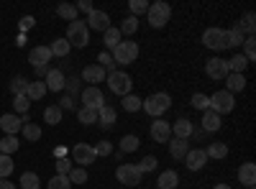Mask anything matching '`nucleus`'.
Wrapping results in <instances>:
<instances>
[{
	"mask_svg": "<svg viewBox=\"0 0 256 189\" xmlns=\"http://www.w3.org/2000/svg\"><path fill=\"white\" fill-rule=\"evenodd\" d=\"M141 108H144L148 115H152L154 120H156V118H162L169 108H172V97H169L166 92H154V95H148V97L144 100Z\"/></svg>",
	"mask_w": 256,
	"mask_h": 189,
	"instance_id": "nucleus-1",
	"label": "nucleus"
},
{
	"mask_svg": "<svg viewBox=\"0 0 256 189\" xmlns=\"http://www.w3.org/2000/svg\"><path fill=\"white\" fill-rule=\"evenodd\" d=\"M67 44L70 46H77V49H84L90 44V28L84 20H72V23L67 26Z\"/></svg>",
	"mask_w": 256,
	"mask_h": 189,
	"instance_id": "nucleus-2",
	"label": "nucleus"
},
{
	"mask_svg": "<svg viewBox=\"0 0 256 189\" xmlns=\"http://www.w3.org/2000/svg\"><path fill=\"white\" fill-rule=\"evenodd\" d=\"M202 44L212 51H223V49H230L228 44V28H205L202 31Z\"/></svg>",
	"mask_w": 256,
	"mask_h": 189,
	"instance_id": "nucleus-3",
	"label": "nucleus"
},
{
	"mask_svg": "<svg viewBox=\"0 0 256 189\" xmlns=\"http://www.w3.org/2000/svg\"><path fill=\"white\" fill-rule=\"evenodd\" d=\"M105 82H108V87H110V92H116L118 97H126V95H131V90H134V79H131V74H126V72H110L108 77H105Z\"/></svg>",
	"mask_w": 256,
	"mask_h": 189,
	"instance_id": "nucleus-4",
	"label": "nucleus"
},
{
	"mask_svg": "<svg viewBox=\"0 0 256 189\" xmlns=\"http://www.w3.org/2000/svg\"><path fill=\"white\" fill-rule=\"evenodd\" d=\"M116 64H134L138 61V44L136 41H120V44L110 51Z\"/></svg>",
	"mask_w": 256,
	"mask_h": 189,
	"instance_id": "nucleus-5",
	"label": "nucleus"
},
{
	"mask_svg": "<svg viewBox=\"0 0 256 189\" xmlns=\"http://www.w3.org/2000/svg\"><path fill=\"white\" fill-rule=\"evenodd\" d=\"M146 18H148V26L152 28H164L169 23V18H172V8L166 3H148Z\"/></svg>",
	"mask_w": 256,
	"mask_h": 189,
	"instance_id": "nucleus-6",
	"label": "nucleus"
},
{
	"mask_svg": "<svg viewBox=\"0 0 256 189\" xmlns=\"http://www.w3.org/2000/svg\"><path fill=\"white\" fill-rule=\"evenodd\" d=\"M233 108H236V100H233L230 92L218 90L216 95H210V110H212V113H218L220 118L228 115V113H233Z\"/></svg>",
	"mask_w": 256,
	"mask_h": 189,
	"instance_id": "nucleus-7",
	"label": "nucleus"
},
{
	"mask_svg": "<svg viewBox=\"0 0 256 189\" xmlns=\"http://www.w3.org/2000/svg\"><path fill=\"white\" fill-rule=\"evenodd\" d=\"M72 159H74L72 164H77V166L84 169V166H90V164L98 161V154H95V149L90 143H74L72 146Z\"/></svg>",
	"mask_w": 256,
	"mask_h": 189,
	"instance_id": "nucleus-8",
	"label": "nucleus"
},
{
	"mask_svg": "<svg viewBox=\"0 0 256 189\" xmlns=\"http://www.w3.org/2000/svg\"><path fill=\"white\" fill-rule=\"evenodd\" d=\"M141 172L136 169V164H120L116 169V179L123 184V187H138L141 184Z\"/></svg>",
	"mask_w": 256,
	"mask_h": 189,
	"instance_id": "nucleus-9",
	"label": "nucleus"
},
{
	"mask_svg": "<svg viewBox=\"0 0 256 189\" xmlns=\"http://www.w3.org/2000/svg\"><path fill=\"white\" fill-rule=\"evenodd\" d=\"M80 97H82V108H90V110H100L105 105V95H102L100 87H90L88 85L80 92Z\"/></svg>",
	"mask_w": 256,
	"mask_h": 189,
	"instance_id": "nucleus-10",
	"label": "nucleus"
},
{
	"mask_svg": "<svg viewBox=\"0 0 256 189\" xmlns=\"http://www.w3.org/2000/svg\"><path fill=\"white\" fill-rule=\"evenodd\" d=\"M205 74H208L210 79H216V82H223V79L228 77V64H226V59H220V56L208 59V61H205Z\"/></svg>",
	"mask_w": 256,
	"mask_h": 189,
	"instance_id": "nucleus-11",
	"label": "nucleus"
},
{
	"mask_svg": "<svg viewBox=\"0 0 256 189\" xmlns=\"http://www.w3.org/2000/svg\"><path fill=\"white\" fill-rule=\"evenodd\" d=\"M148 133H152V141L154 143H169V138H172V123L156 118L152 123V131H148Z\"/></svg>",
	"mask_w": 256,
	"mask_h": 189,
	"instance_id": "nucleus-12",
	"label": "nucleus"
},
{
	"mask_svg": "<svg viewBox=\"0 0 256 189\" xmlns=\"http://www.w3.org/2000/svg\"><path fill=\"white\" fill-rule=\"evenodd\" d=\"M105 77H108V72L100 64H88L82 69V82H90V87H98L100 82H105Z\"/></svg>",
	"mask_w": 256,
	"mask_h": 189,
	"instance_id": "nucleus-13",
	"label": "nucleus"
},
{
	"mask_svg": "<svg viewBox=\"0 0 256 189\" xmlns=\"http://www.w3.org/2000/svg\"><path fill=\"white\" fill-rule=\"evenodd\" d=\"M88 28L105 33V31L110 28V15L105 13V10H92V13L88 15Z\"/></svg>",
	"mask_w": 256,
	"mask_h": 189,
	"instance_id": "nucleus-14",
	"label": "nucleus"
},
{
	"mask_svg": "<svg viewBox=\"0 0 256 189\" xmlns=\"http://www.w3.org/2000/svg\"><path fill=\"white\" fill-rule=\"evenodd\" d=\"M172 136H174V138H182V141H190L192 136H195V125H192V120L177 118V120L172 123Z\"/></svg>",
	"mask_w": 256,
	"mask_h": 189,
	"instance_id": "nucleus-15",
	"label": "nucleus"
},
{
	"mask_svg": "<svg viewBox=\"0 0 256 189\" xmlns=\"http://www.w3.org/2000/svg\"><path fill=\"white\" fill-rule=\"evenodd\" d=\"M20 128H24V123H20V115H16V113H6L3 118H0V131H3L6 136H18Z\"/></svg>",
	"mask_w": 256,
	"mask_h": 189,
	"instance_id": "nucleus-16",
	"label": "nucleus"
},
{
	"mask_svg": "<svg viewBox=\"0 0 256 189\" xmlns=\"http://www.w3.org/2000/svg\"><path fill=\"white\" fill-rule=\"evenodd\" d=\"M184 164L190 172H200L202 166L208 164V156H205V149H190L187 156H184Z\"/></svg>",
	"mask_w": 256,
	"mask_h": 189,
	"instance_id": "nucleus-17",
	"label": "nucleus"
},
{
	"mask_svg": "<svg viewBox=\"0 0 256 189\" xmlns=\"http://www.w3.org/2000/svg\"><path fill=\"white\" fill-rule=\"evenodd\" d=\"M28 61H31V67H49V61H52V51L49 46H36L28 51Z\"/></svg>",
	"mask_w": 256,
	"mask_h": 189,
	"instance_id": "nucleus-18",
	"label": "nucleus"
},
{
	"mask_svg": "<svg viewBox=\"0 0 256 189\" xmlns=\"http://www.w3.org/2000/svg\"><path fill=\"white\" fill-rule=\"evenodd\" d=\"M64 82H67V77H64L62 69H49V74L44 77L46 92H62L64 90Z\"/></svg>",
	"mask_w": 256,
	"mask_h": 189,
	"instance_id": "nucleus-19",
	"label": "nucleus"
},
{
	"mask_svg": "<svg viewBox=\"0 0 256 189\" xmlns=\"http://www.w3.org/2000/svg\"><path fill=\"white\" fill-rule=\"evenodd\" d=\"M238 182H241L246 189L256 184V164H254V161H246V164L238 166Z\"/></svg>",
	"mask_w": 256,
	"mask_h": 189,
	"instance_id": "nucleus-20",
	"label": "nucleus"
},
{
	"mask_svg": "<svg viewBox=\"0 0 256 189\" xmlns=\"http://www.w3.org/2000/svg\"><path fill=\"white\" fill-rule=\"evenodd\" d=\"M187 151H190V143H187V141H182V138H169V156H172V159L184 161Z\"/></svg>",
	"mask_w": 256,
	"mask_h": 189,
	"instance_id": "nucleus-21",
	"label": "nucleus"
},
{
	"mask_svg": "<svg viewBox=\"0 0 256 189\" xmlns=\"http://www.w3.org/2000/svg\"><path fill=\"white\" fill-rule=\"evenodd\" d=\"M220 115L218 113H212V110H205L202 113V131L205 133H216V131H220Z\"/></svg>",
	"mask_w": 256,
	"mask_h": 189,
	"instance_id": "nucleus-22",
	"label": "nucleus"
},
{
	"mask_svg": "<svg viewBox=\"0 0 256 189\" xmlns=\"http://www.w3.org/2000/svg\"><path fill=\"white\" fill-rule=\"evenodd\" d=\"M223 82H226V92H230V95L246 90V77L244 74H228Z\"/></svg>",
	"mask_w": 256,
	"mask_h": 189,
	"instance_id": "nucleus-23",
	"label": "nucleus"
},
{
	"mask_svg": "<svg viewBox=\"0 0 256 189\" xmlns=\"http://www.w3.org/2000/svg\"><path fill=\"white\" fill-rule=\"evenodd\" d=\"M177 184H180V177H177V172L166 169V172H162V174H159L156 189H177Z\"/></svg>",
	"mask_w": 256,
	"mask_h": 189,
	"instance_id": "nucleus-24",
	"label": "nucleus"
},
{
	"mask_svg": "<svg viewBox=\"0 0 256 189\" xmlns=\"http://www.w3.org/2000/svg\"><path fill=\"white\" fill-rule=\"evenodd\" d=\"M113 123H116V110L110 108V105H102V108L98 110V125L100 128H110Z\"/></svg>",
	"mask_w": 256,
	"mask_h": 189,
	"instance_id": "nucleus-25",
	"label": "nucleus"
},
{
	"mask_svg": "<svg viewBox=\"0 0 256 189\" xmlns=\"http://www.w3.org/2000/svg\"><path fill=\"white\" fill-rule=\"evenodd\" d=\"M226 64H228V74H244V69L248 67V61L244 54H236L233 59H226Z\"/></svg>",
	"mask_w": 256,
	"mask_h": 189,
	"instance_id": "nucleus-26",
	"label": "nucleus"
},
{
	"mask_svg": "<svg viewBox=\"0 0 256 189\" xmlns=\"http://www.w3.org/2000/svg\"><path fill=\"white\" fill-rule=\"evenodd\" d=\"M46 95V85L41 79H36V82H28V87H26V97L34 102V100H41Z\"/></svg>",
	"mask_w": 256,
	"mask_h": 189,
	"instance_id": "nucleus-27",
	"label": "nucleus"
},
{
	"mask_svg": "<svg viewBox=\"0 0 256 189\" xmlns=\"http://www.w3.org/2000/svg\"><path fill=\"white\" fill-rule=\"evenodd\" d=\"M236 26H238V31H241V33L254 36V31H256V15H254L251 10H248V13H244V15H241V20H238Z\"/></svg>",
	"mask_w": 256,
	"mask_h": 189,
	"instance_id": "nucleus-28",
	"label": "nucleus"
},
{
	"mask_svg": "<svg viewBox=\"0 0 256 189\" xmlns=\"http://www.w3.org/2000/svg\"><path fill=\"white\" fill-rule=\"evenodd\" d=\"M38 184H41V179H38L36 172H24V174H20V179H18V187L20 189H38Z\"/></svg>",
	"mask_w": 256,
	"mask_h": 189,
	"instance_id": "nucleus-29",
	"label": "nucleus"
},
{
	"mask_svg": "<svg viewBox=\"0 0 256 189\" xmlns=\"http://www.w3.org/2000/svg\"><path fill=\"white\" fill-rule=\"evenodd\" d=\"M138 146H141V138L134 136V133H128V136L120 138V151H123V154H134V151H138Z\"/></svg>",
	"mask_w": 256,
	"mask_h": 189,
	"instance_id": "nucleus-30",
	"label": "nucleus"
},
{
	"mask_svg": "<svg viewBox=\"0 0 256 189\" xmlns=\"http://www.w3.org/2000/svg\"><path fill=\"white\" fill-rule=\"evenodd\" d=\"M120 38H123V36H120V31H118L116 26H110L108 31L102 33V44H105V46H108V49L113 51V49H116V46L120 44Z\"/></svg>",
	"mask_w": 256,
	"mask_h": 189,
	"instance_id": "nucleus-31",
	"label": "nucleus"
},
{
	"mask_svg": "<svg viewBox=\"0 0 256 189\" xmlns=\"http://www.w3.org/2000/svg\"><path fill=\"white\" fill-rule=\"evenodd\" d=\"M56 15L64 18V20H70V23L80 18V15H77V5H72V3H59V5H56Z\"/></svg>",
	"mask_w": 256,
	"mask_h": 189,
	"instance_id": "nucleus-32",
	"label": "nucleus"
},
{
	"mask_svg": "<svg viewBox=\"0 0 256 189\" xmlns=\"http://www.w3.org/2000/svg\"><path fill=\"white\" fill-rule=\"evenodd\" d=\"M205 156H208V159H218V161H220V159H226V156H228V146H226V143H210L208 149H205Z\"/></svg>",
	"mask_w": 256,
	"mask_h": 189,
	"instance_id": "nucleus-33",
	"label": "nucleus"
},
{
	"mask_svg": "<svg viewBox=\"0 0 256 189\" xmlns=\"http://www.w3.org/2000/svg\"><path fill=\"white\" fill-rule=\"evenodd\" d=\"M49 51H52V56H67L72 51V46L67 44V38H56L49 44Z\"/></svg>",
	"mask_w": 256,
	"mask_h": 189,
	"instance_id": "nucleus-34",
	"label": "nucleus"
},
{
	"mask_svg": "<svg viewBox=\"0 0 256 189\" xmlns=\"http://www.w3.org/2000/svg\"><path fill=\"white\" fill-rule=\"evenodd\" d=\"M120 105H123V110H126V113H138V110H141V105H144V100H141L138 95H126Z\"/></svg>",
	"mask_w": 256,
	"mask_h": 189,
	"instance_id": "nucleus-35",
	"label": "nucleus"
},
{
	"mask_svg": "<svg viewBox=\"0 0 256 189\" xmlns=\"http://www.w3.org/2000/svg\"><path fill=\"white\" fill-rule=\"evenodd\" d=\"M120 36H134L136 31H138V18H134V15H128V18H123V23H120Z\"/></svg>",
	"mask_w": 256,
	"mask_h": 189,
	"instance_id": "nucleus-36",
	"label": "nucleus"
},
{
	"mask_svg": "<svg viewBox=\"0 0 256 189\" xmlns=\"http://www.w3.org/2000/svg\"><path fill=\"white\" fill-rule=\"evenodd\" d=\"M62 115H64V110L59 108V105H49V108L44 110V120H46L49 125H56V123H62Z\"/></svg>",
	"mask_w": 256,
	"mask_h": 189,
	"instance_id": "nucleus-37",
	"label": "nucleus"
},
{
	"mask_svg": "<svg viewBox=\"0 0 256 189\" xmlns=\"http://www.w3.org/2000/svg\"><path fill=\"white\" fill-rule=\"evenodd\" d=\"M20 131H24L26 141H38L41 133H44V131H41V125H36V123H24V128H20Z\"/></svg>",
	"mask_w": 256,
	"mask_h": 189,
	"instance_id": "nucleus-38",
	"label": "nucleus"
},
{
	"mask_svg": "<svg viewBox=\"0 0 256 189\" xmlns=\"http://www.w3.org/2000/svg\"><path fill=\"white\" fill-rule=\"evenodd\" d=\"M190 105H192V108H195V110H210V97L208 95H202V92H195V95H192V100H190Z\"/></svg>",
	"mask_w": 256,
	"mask_h": 189,
	"instance_id": "nucleus-39",
	"label": "nucleus"
},
{
	"mask_svg": "<svg viewBox=\"0 0 256 189\" xmlns=\"http://www.w3.org/2000/svg\"><path fill=\"white\" fill-rule=\"evenodd\" d=\"M16 151H18V138H16V136H6L3 141H0V154L10 156V154H16Z\"/></svg>",
	"mask_w": 256,
	"mask_h": 189,
	"instance_id": "nucleus-40",
	"label": "nucleus"
},
{
	"mask_svg": "<svg viewBox=\"0 0 256 189\" xmlns=\"http://www.w3.org/2000/svg\"><path fill=\"white\" fill-rule=\"evenodd\" d=\"M77 118H80V123H82V125H92V123H98V110L80 108V110H77Z\"/></svg>",
	"mask_w": 256,
	"mask_h": 189,
	"instance_id": "nucleus-41",
	"label": "nucleus"
},
{
	"mask_svg": "<svg viewBox=\"0 0 256 189\" xmlns=\"http://www.w3.org/2000/svg\"><path fill=\"white\" fill-rule=\"evenodd\" d=\"M246 41V36L238 31V26H233V28H228V44H230V49H238L241 44Z\"/></svg>",
	"mask_w": 256,
	"mask_h": 189,
	"instance_id": "nucleus-42",
	"label": "nucleus"
},
{
	"mask_svg": "<svg viewBox=\"0 0 256 189\" xmlns=\"http://www.w3.org/2000/svg\"><path fill=\"white\" fill-rule=\"evenodd\" d=\"M26 87H28V79H26V77H13V79H10V92H13V97H16V95H26Z\"/></svg>",
	"mask_w": 256,
	"mask_h": 189,
	"instance_id": "nucleus-43",
	"label": "nucleus"
},
{
	"mask_svg": "<svg viewBox=\"0 0 256 189\" xmlns=\"http://www.w3.org/2000/svg\"><path fill=\"white\" fill-rule=\"evenodd\" d=\"M28 105H31V100H28L26 95H16V97H13L16 115H26V113H28Z\"/></svg>",
	"mask_w": 256,
	"mask_h": 189,
	"instance_id": "nucleus-44",
	"label": "nucleus"
},
{
	"mask_svg": "<svg viewBox=\"0 0 256 189\" xmlns=\"http://www.w3.org/2000/svg\"><path fill=\"white\" fill-rule=\"evenodd\" d=\"M156 164H159V161H156L154 156H144V159L136 164V169H138L141 174H148V172H156Z\"/></svg>",
	"mask_w": 256,
	"mask_h": 189,
	"instance_id": "nucleus-45",
	"label": "nucleus"
},
{
	"mask_svg": "<svg viewBox=\"0 0 256 189\" xmlns=\"http://www.w3.org/2000/svg\"><path fill=\"white\" fill-rule=\"evenodd\" d=\"M67 179H70V184H84L88 182V172H84L82 166H72V172L67 174Z\"/></svg>",
	"mask_w": 256,
	"mask_h": 189,
	"instance_id": "nucleus-46",
	"label": "nucleus"
},
{
	"mask_svg": "<svg viewBox=\"0 0 256 189\" xmlns=\"http://www.w3.org/2000/svg\"><path fill=\"white\" fill-rule=\"evenodd\" d=\"M10 174H13V159L0 154V179H8Z\"/></svg>",
	"mask_w": 256,
	"mask_h": 189,
	"instance_id": "nucleus-47",
	"label": "nucleus"
},
{
	"mask_svg": "<svg viewBox=\"0 0 256 189\" xmlns=\"http://www.w3.org/2000/svg\"><path fill=\"white\" fill-rule=\"evenodd\" d=\"M46 189H72V184H70V179L64 177V174H54L49 179V187Z\"/></svg>",
	"mask_w": 256,
	"mask_h": 189,
	"instance_id": "nucleus-48",
	"label": "nucleus"
},
{
	"mask_svg": "<svg viewBox=\"0 0 256 189\" xmlns=\"http://www.w3.org/2000/svg\"><path fill=\"white\" fill-rule=\"evenodd\" d=\"M98 64L105 69V72H116V61H113V56H110V51H102L100 56H98Z\"/></svg>",
	"mask_w": 256,
	"mask_h": 189,
	"instance_id": "nucleus-49",
	"label": "nucleus"
},
{
	"mask_svg": "<svg viewBox=\"0 0 256 189\" xmlns=\"http://www.w3.org/2000/svg\"><path fill=\"white\" fill-rule=\"evenodd\" d=\"M128 8H131V15H134V18H138V15H146L148 3H146V0H131V3H128Z\"/></svg>",
	"mask_w": 256,
	"mask_h": 189,
	"instance_id": "nucleus-50",
	"label": "nucleus"
},
{
	"mask_svg": "<svg viewBox=\"0 0 256 189\" xmlns=\"http://www.w3.org/2000/svg\"><path fill=\"white\" fill-rule=\"evenodd\" d=\"M244 56H246L248 64L256 59V41H254V36H248V38L244 41Z\"/></svg>",
	"mask_w": 256,
	"mask_h": 189,
	"instance_id": "nucleus-51",
	"label": "nucleus"
},
{
	"mask_svg": "<svg viewBox=\"0 0 256 189\" xmlns=\"http://www.w3.org/2000/svg\"><path fill=\"white\" fill-rule=\"evenodd\" d=\"M72 159H67V156H64V159H56V174H64V177H67L70 172H72Z\"/></svg>",
	"mask_w": 256,
	"mask_h": 189,
	"instance_id": "nucleus-52",
	"label": "nucleus"
},
{
	"mask_svg": "<svg viewBox=\"0 0 256 189\" xmlns=\"http://www.w3.org/2000/svg\"><path fill=\"white\" fill-rule=\"evenodd\" d=\"M92 149H95L98 156H110V154H113V143H110V141H100L98 146H92Z\"/></svg>",
	"mask_w": 256,
	"mask_h": 189,
	"instance_id": "nucleus-53",
	"label": "nucleus"
},
{
	"mask_svg": "<svg viewBox=\"0 0 256 189\" xmlns=\"http://www.w3.org/2000/svg\"><path fill=\"white\" fill-rule=\"evenodd\" d=\"M64 90H67V95H70V97H74L77 92H82V90H80V79H77V77L67 79V82H64Z\"/></svg>",
	"mask_w": 256,
	"mask_h": 189,
	"instance_id": "nucleus-54",
	"label": "nucleus"
},
{
	"mask_svg": "<svg viewBox=\"0 0 256 189\" xmlns=\"http://www.w3.org/2000/svg\"><path fill=\"white\" fill-rule=\"evenodd\" d=\"M59 108H62V110H74V97L64 95V97L59 100Z\"/></svg>",
	"mask_w": 256,
	"mask_h": 189,
	"instance_id": "nucleus-55",
	"label": "nucleus"
},
{
	"mask_svg": "<svg viewBox=\"0 0 256 189\" xmlns=\"http://www.w3.org/2000/svg\"><path fill=\"white\" fill-rule=\"evenodd\" d=\"M80 10H82V13H88V15H90V13L95 10V5L90 3V0H80V3H77V13H80Z\"/></svg>",
	"mask_w": 256,
	"mask_h": 189,
	"instance_id": "nucleus-56",
	"label": "nucleus"
},
{
	"mask_svg": "<svg viewBox=\"0 0 256 189\" xmlns=\"http://www.w3.org/2000/svg\"><path fill=\"white\" fill-rule=\"evenodd\" d=\"M20 28H24V31L34 28V15H24V18H20Z\"/></svg>",
	"mask_w": 256,
	"mask_h": 189,
	"instance_id": "nucleus-57",
	"label": "nucleus"
},
{
	"mask_svg": "<svg viewBox=\"0 0 256 189\" xmlns=\"http://www.w3.org/2000/svg\"><path fill=\"white\" fill-rule=\"evenodd\" d=\"M0 189H18L13 182H8V179H0Z\"/></svg>",
	"mask_w": 256,
	"mask_h": 189,
	"instance_id": "nucleus-58",
	"label": "nucleus"
},
{
	"mask_svg": "<svg viewBox=\"0 0 256 189\" xmlns=\"http://www.w3.org/2000/svg\"><path fill=\"white\" fill-rule=\"evenodd\" d=\"M36 74H38V77H46V74H49V67H36Z\"/></svg>",
	"mask_w": 256,
	"mask_h": 189,
	"instance_id": "nucleus-59",
	"label": "nucleus"
},
{
	"mask_svg": "<svg viewBox=\"0 0 256 189\" xmlns=\"http://www.w3.org/2000/svg\"><path fill=\"white\" fill-rule=\"evenodd\" d=\"M54 156H56V159H64V156H67V149H56Z\"/></svg>",
	"mask_w": 256,
	"mask_h": 189,
	"instance_id": "nucleus-60",
	"label": "nucleus"
},
{
	"mask_svg": "<svg viewBox=\"0 0 256 189\" xmlns=\"http://www.w3.org/2000/svg\"><path fill=\"white\" fill-rule=\"evenodd\" d=\"M212 189H230V187H228V184H216Z\"/></svg>",
	"mask_w": 256,
	"mask_h": 189,
	"instance_id": "nucleus-61",
	"label": "nucleus"
},
{
	"mask_svg": "<svg viewBox=\"0 0 256 189\" xmlns=\"http://www.w3.org/2000/svg\"><path fill=\"white\" fill-rule=\"evenodd\" d=\"M248 189H254V187H248Z\"/></svg>",
	"mask_w": 256,
	"mask_h": 189,
	"instance_id": "nucleus-62",
	"label": "nucleus"
}]
</instances>
